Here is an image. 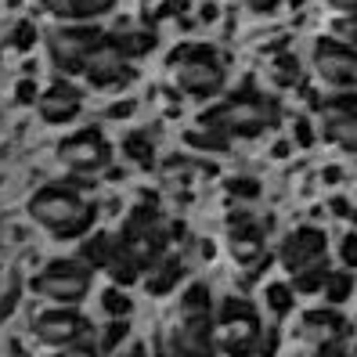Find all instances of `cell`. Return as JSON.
I'll list each match as a JSON object with an SVG mask.
<instances>
[{
  "label": "cell",
  "mask_w": 357,
  "mask_h": 357,
  "mask_svg": "<svg viewBox=\"0 0 357 357\" xmlns=\"http://www.w3.org/2000/svg\"><path fill=\"white\" fill-rule=\"evenodd\" d=\"M278 116H282V109L275 98H267L260 91H238V94L224 98L220 105H213V109H206L199 116V123L224 134L227 141H235V137L249 141V137H260L264 130L275 127Z\"/></svg>",
  "instance_id": "obj_1"
},
{
  "label": "cell",
  "mask_w": 357,
  "mask_h": 357,
  "mask_svg": "<svg viewBox=\"0 0 357 357\" xmlns=\"http://www.w3.org/2000/svg\"><path fill=\"white\" fill-rule=\"evenodd\" d=\"M29 217L54 238H79L94 224V206L69 184H47L29 199Z\"/></svg>",
  "instance_id": "obj_2"
},
{
  "label": "cell",
  "mask_w": 357,
  "mask_h": 357,
  "mask_svg": "<svg viewBox=\"0 0 357 357\" xmlns=\"http://www.w3.org/2000/svg\"><path fill=\"white\" fill-rule=\"evenodd\" d=\"M213 321H217V303H213L209 285H202V282L188 285L177 300V310H174L170 350H181V354L213 350Z\"/></svg>",
  "instance_id": "obj_3"
},
{
  "label": "cell",
  "mask_w": 357,
  "mask_h": 357,
  "mask_svg": "<svg viewBox=\"0 0 357 357\" xmlns=\"http://www.w3.org/2000/svg\"><path fill=\"white\" fill-rule=\"evenodd\" d=\"M170 76L177 83V91L188 98H213L220 94L227 69L217 47L209 44H184L170 54Z\"/></svg>",
  "instance_id": "obj_4"
},
{
  "label": "cell",
  "mask_w": 357,
  "mask_h": 357,
  "mask_svg": "<svg viewBox=\"0 0 357 357\" xmlns=\"http://www.w3.org/2000/svg\"><path fill=\"white\" fill-rule=\"evenodd\" d=\"M260 314L257 307L242 296H224L217 303V321H213V350L224 354H245L260 343Z\"/></svg>",
  "instance_id": "obj_5"
},
{
  "label": "cell",
  "mask_w": 357,
  "mask_h": 357,
  "mask_svg": "<svg viewBox=\"0 0 357 357\" xmlns=\"http://www.w3.org/2000/svg\"><path fill=\"white\" fill-rule=\"evenodd\" d=\"M33 332H36V340H40V343L58 347V350H83V354L98 350L91 321L83 318L79 310H69V303H66V307H54V310H44V314H36Z\"/></svg>",
  "instance_id": "obj_6"
},
{
  "label": "cell",
  "mask_w": 357,
  "mask_h": 357,
  "mask_svg": "<svg viewBox=\"0 0 357 357\" xmlns=\"http://www.w3.org/2000/svg\"><path fill=\"white\" fill-rule=\"evenodd\" d=\"M91 271L87 260H51L33 278V292L54 303H79L91 292Z\"/></svg>",
  "instance_id": "obj_7"
},
{
  "label": "cell",
  "mask_w": 357,
  "mask_h": 357,
  "mask_svg": "<svg viewBox=\"0 0 357 357\" xmlns=\"http://www.w3.org/2000/svg\"><path fill=\"white\" fill-rule=\"evenodd\" d=\"M310 69L332 91H357V47L340 44L335 36H318L314 40Z\"/></svg>",
  "instance_id": "obj_8"
},
{
  "label": "cell",
  "mask_w": 357,
  "mask_h": 357,
  "mask_svg": "<svg viewBox=\"0 0 357 357\" xmlns=\"http://www.w3.org/2000/svg\"><path fill=\"white\" fill-rule=\"evenodd\" d=\"M105 33L94 26H61L54 33H47V54H51V66L61 76H76L87 69V58L98 47V40Z\"/></svg>",
  "instance_id": "obj_9"
},
{
  "label": "cell",
  "mask_w": 357,
  "mask_h": 357,
  "mask_svg": "<svg viewBox=\"0 0 357 357\" xmlns=\"http://www.w3.org/2000/svg\"><path fill=\"white\" fill-rule=\"evenodd\" d=\"M278 264L292 275L300 271H310V267H328V238L321 227L314 224H303V227H292L289 235L278 242Z\"/></svg>",
  "instance_id": "obj_10"
},
{
  "label": "cell",
  "mask_w": 357,
  "mask_h": 357,
  "mask_svg": "<svg viewBox=\"0 0 357 357\" xmlns=\"http://www.w3.org/2000/svg\"><path fill=\"white\" fill-rule=\"evenodd\" d=\"M300 347L314 350V354H332V350H347V335H350V321L343 318L335 307H314L307 310L300 325Z\"/></svg>",
  "instance_id": "obj_11"
},
{
  "label": "cell",
  "mask_w": 357,
  "mask_h": 357,
  "mask_svg": "<svg viewBox=\"0 0 357 357\" xmlns=\"http://www.w3.org/2000/svg\"><path fill=\"white\" fill-rule=\"evenodd\" d=\"M58 155H61V162H66L73 174L91 177V174H101L105 166H109L112 144L98 127H83L79 134H73V137H66L58 144Z\"/></svg>",
  "instance_id": "obj_12"
},
{
  "label": "cell",
  "mask_w": 357,
  "mask_h": 357,
  "mask_svg": "<svg viewBox=\"0 0 357 357\" xmlns=\"http://www.w3.org/2000/svg\"><path fill=\"white\" fill-rule=\"evenodd\" d=\"M318 127L328 144L357 155V91H343L340 98L321 101Z\"/></svg>",
  "instance_id": "obj_13"
},
{
  "label": "cell",
  "mask_w": 357,
  "mask_h": 357,
  "mask_svg": "<svg viewBox=\"0 0 357 357\" xmlns=\"http://www.w3.org/2000/svg\"><path fill=\"white\" fill-rule=\"evenodd\" d=\"M83 76H87V83H91V87H98V91H116V87H123V83H130V76H134L130 54L119 47L116 36H101L98 47L87 58Z\"/></svg>",
  "instance_id": "obj_14"
},
{
  "label": "cell",
  "mask_w": 357,
  "mask_h": 357,
  "mask_svg": "<svg viewBox=\"0 0 357 357\" xmlns=\"http://www.w3.org/2000/svg\"><path fill=\"white\" fill-rule=\"evenodd\" d=\"M264 235H267V224H257L253 213H245V209H235L227 217V249L242 267L264 264Z\"/></svg>",
  "instance_id": "obj_15"
},
{
  "label": "cell",
  "mask_w": 357,
  "mask_h": 357,
  "mask_svg": "<svg viewBox=\"0 0 357 357\" xmlns=\"http://www.w3.org/2000/svg\"><path fill=\"white\" fill-rule=\"evenodd\" d=\"M36 105H40V116H44L47 123H69V119H76L83 98H79L76 87H69L66 79H58L36 98Z\"/></svg>",
  "instance_id": "obj_16"
},
{
  "label": "cell",
  "mask_w": 357,
  "mask_h": 357,
  "mask_svg": "<svg viewBox=\"0 0 357 357\" xmlns=\"http://www.w3.org/2000/svg\"><path fill=\"white\" fill-rule=\"evenodd\" d=\"M181 278H184V260L162 253L149 271H144V289H149L152 296H166V292H170Z\"/></svg>",
  "instance_id": "obj_17"
},
{
  "label": "cell",
  "mask_w": 357,
  "mask_h": 357,
  "mask_svg": "<svg viewBox=\"0 0 357 357\" xmlns=\"http://www.w3.org/2000/svg\"><path fill=\"white\" fill-rule=\"evenodd\" d=\"M44 8L58 18H73V22H87L105 11L116 8V0H44Z\"/></svg>",
  "instance_id": "obj_18"
},
{
  "label": "cell",
  "mask_w": 357,
  "mask_h": 357,
  "mask_svg": "<svg viewBox=\"0 0 357 357\" xmlns=\"http://www.w3.org/2000/svg\"><path fill=\"white\" fill-rule=\"evenodd\" d=\"M271 79H275V87H300V79H303L300 58L292 51H278L271 58Z\"/></svg>",
  "instance_id": "obj_19"
},
{
  "label": "cell",
  "mask_w": 357,
  "mask_h": 357,
  "mask_svg": "<svg viewBox=\"0 0 357 357\" xmlns=\"http://www.w3.org/2000/svg\"><path fill=\"white\" fill-rule=\"evenodd\" d=\"M112 257H116V235H105V231L79 245V260H87L91 267H105V271H109Z\"/></svg>",
  "instance_id": "obj_20"
},
{
  "label": "cell",
  "mask_w": 357,
  "mask_h": 357,
  "mask_svg": "<svg viewBox=\"0 0 357 357\" xmlns=\"http://www.w3.org/2000/svg\"><path fill=\"white\" fill-rule=\"evenodd\" d=\"M123 152H127V159L137 162V166H152L155 162V137L149 130H134L123 141Z\"/></svg>",
  "instance_id": "obj_21"
},
{
  "label": "cell",
  "mask_w": 357,
  "mask_h": 357,
  "mask_svg": "<svg viewBox=\"0 0 357 357\" xmlns=\"http://www.w3.org/2000/svg\"><path fill=\"white\" fill-rule=\"evenodd\" d=\"M292 300H296V289H292V282H271L264 289V307L275 314V318H282V314L292 310Z\"/></svg>",
  "instance_id": "obj_22"
},
{
  "label": "cell",
  "mask_w": 357,
  "mask_h": 357,
  "mask_svg": "<svg viewBox=\"0 0 357 357\" xmlns=\"http://www.w3.org/2000/svg\"><path fill=\"white\" fill-rule=\"evenodd\" d=\"M119 40V47L127 51L130 58H141V54H149L155 47V33L152 29H127V33H116Z\"/></svg>",
  "instance_id": "obj_23"
},
{
  "label": "cell",
  "mask_w": 357,
  "mask_h": 357,
  "mask_svg": "<svg viewBox=\"0 0 357 357\" xmlns=\"http://www.w3.org/2000/svg\"><path fill=\"white\" fill-rule=\"evenodd\" d=\"M292 289L300 296H314V292H325V282H328V267H310V271H300V275L289 278Z\"/></svg>",
  "instance_id": "obj_24"
},
{
  "label": "cell",
  "mask_w": 357,
  "mask_h": 357,
  "mask_svg": "<svg viewBox=\"0 0 357 357\" xmlns=\"http://www.w3.org/2000/svg\"><path fill=\"white\" fill-rule=\"evenodd\" d=\"M101 310L109 314V318H130L134 300L127 296V292H123V285H112V289L101 292Z\"/></svg>",
  "instance_id": "obj_25"
},
{
  "label": "cell",
  "mask_w": 357,
  "mask_h": 357,
  "mask_svg": "<svg viewBox=\"0 0 357 357\" xmlns=\"http://www.w3.org/2000/svg\"><path fill=\"white\" fill-rule=\"evenodd\" d=\"M354 292V278H350V267L347 271H328V282H325V300L335 303H347Z\"/></svg>",
  "instance_id": "obj_26"
},
{
  "label": "cell",
  "mask_w": 357,
  "mask_h": 357,
  "mask_svg": "<svg viewBox=\"0 0 357 357\" xmlns=\"http://www.w3.org/2000/svg\"><path fill=\"white\" fill-rule=\"evenodd\" d=\"M328 36H335L340 44L357 47V11H340L328 22Z\"/></svg>",
  "instance_id": "obj_27"
},
{
  "label": "cell",
  "mask_w": 357,
  "mask_h": 357,
  "mask_svg": "<svg viewBox=\"0 0 357 357\" xmlns=\"http://www.w3.org/2000/svg\"><path fill=\"white\" fill-rule=\"evenodd\" d=\"M224 192H227V199L253 202V199H260V181H257V177H231V181L224 184Z\"/></svg>",
  "instance_id": "obj_28"
},
{
  "label": "cell",
  "mask_w": 357,
  "mask_h": 357,
  "mask_svg": "<svg viewBox=\"0 0 357 357\" xmlns=\"http://www.w3.org/2000/svg\"><path fill=\"white\" fill-rule=\"evenodd\" d=\"M127 332H130L127 318H116V321L109 325V332L101 335V343H98V350H105V354H109V350H116V347H119L123 340H127Z\"/></svg>",
  "instance_id": "obj_29"
},
{
  "label": "cell",
  "mask_w": 357,
  "mask_h": 357,
  "mask_svg": "<svg viewBox=\"0 0 357 357\" xmlns=\"http://www.w3.org/2000/svg\"><path fill=\"white\" fill-rule=\"evenodd\" d=\"M335 257H340L343 267H357V231H347V235L335 242Z\"/></svg>",
  "instance_id": "obj_30"
},
{
  "label": "cell",
  "mask_w": 357,
  "mask_h": 357,
  "mask_svg": "<svg viewBox=\"0 0 357 357\" xmlns=\"http://www.w3.org/2000/svg\"><path fill=\"white\" fill-rule=\"evenodd\" d=\"M36 44V26L33 22H18L15 29H11V47L15 51H29Z\"/></svg>",
  "instance_id": "obj_31"
},
{
  "label": "cell",
  "mask_w": 357,
  "mask_h": 357,
  "mask_svg": "<svg viewBox=\"0 0 357 357\" xmlns=\"http://www.w3.org/2000/svg\"><path fill=\"white\" fill-rule=\"evenodd\" d=\"M292 144H296V149H310V144H314V123L310 119H296V123H292Z\"/></svg>",
  "instance_id": "obj_32"
},
{
  "label": "cell",
  "mask_w": 357,
  "mask_h": 357,
  "mask_svg": "<svg viewBox=\"0 0 357 357\" xmlns=\"http://www.w3.org/2000/svg\"><path fill=\"white\" fill-rule=\"evenodd\" d=\"M36 98H40V91H36L33 76H26V79H18V83H15V101H18V105H33Z\"/></svg>",
  "instance_id": "obj_33"
},
{
  "label": "cell",
  "mask_w": 357,
  "mask_h": 357,
  "mask_svg": "<svg viewBox=\"0 0 357 357\" xmlns=\"http://www.w3.org/2000/svg\"><path fill=\"white\" fill-rule=\"evenodd\" d=\"M332 217H340V220H350V224H357V209L347 202V199H332Z\"/></svg>",
  "instance_id": "obj_34"
},
{
  "label": "cell",
  "mask_w": 357,
  "mask_h": 357,
  "mask_svg": "<svg viewBox=\"0 0 357 357\" xmlns=\"http://www.w3.org/2000/svg\"><path fill=\"white\" fill-rule=\"evenodd\" d=\"M134 109H137V101H134V98H127V101L112 105V109L105 112V116H109V119H127V116H134Z\"/></svg>",
  "instance_id": "obj_35"
},
{
  "label": "cell",
  "mask_w": 357,
  "mask_h": 357,
  "mask_svg": "<svg viewBox=\"0 0 357 357\" xmlns=\"http://www.w3.org/2000/svg\"><path fill=\"white\" fill-rule=\"evenodd\" d=\"M184 8H188V0H170V4H159L155 8V18H177Z\"/></svg>",
  "instance_id": "obj_36"
},
{
  "label": "cell",
  "mask_w": 357,
  "mask_h": 357,
  "mask_svg": "<svg viewBox=\"0 0 357 357\" xmlns=\"http://www.w3.org/2000/svg\"><path fill=\"white\" fill-rule=\"evenodd\" d=\"M242 4L249 8V11H257V15H271L278 8V0H242Z\"/></svg>",
  "instance_id": "obj_37"
},
{
  "label": "cell",
  "mask_w": 357,
  "mask_h": 357,
  "mask_svg": "<svg viewBox=\"0 0 357 357\" xmlns=\"http://www.w3.org/2000/svg\"><path fill=\"white\" fill-rule=\"evenodd\" d=\"M289 149H292V141H278L275 149H271V155H275V159H289Z\"/></svg>",
  "instance_id": "obj_38"
},
{
  "label": "cell",
  "mask_w": 357,
  "mask_h": 357,
  "mask_svg": "<svg viewBox=\"0 0 357 357\" xmlns=\"http://www.w3.org/2000/svg\"><path fill=\"white\" fill-rule=\"evenodd\" d=\"M199 18H202V22H213V18H217V8H213V4H209V0H206V4L199 8Z\"/></svg>",
  "instance_id": "obj_39"
},
{
  "label": "cell",
  "mask_w": 357,
  "mask_h": 357,
  "mask_svg": "<svg viewBox=\"0 0 357 357\" xmlns=\"http://www.w3.org/2000/svg\"><path fill=\"white\" fill-rule=\"evenodd\" d=\"M335 11H357V0H328Z\"/></svg>",
  "instance_id": "obj_40"
},
{
  "label": "cell",
  "mask_w": 357,
  "mask_h": 357,
  "mask_svg": "<svg viewBox=\"0 0 357 357\" xmlns=\"http://www.w3.org/2000/svg\"><path fill=\"white\" fill-rule=\"evenodd\" d=\"M289 4H292V8H300V4H303V0H289Z\"/></svg>",
  "instance_id": "obj_41"
},
{
  "label": "cell",
  "mask_w": 357,
  "mask_h": 357,
  "mask_svg": "<svg viewBox=\"0 0 357 357\" xmlns=\"http://www.w3.org/2000/svg\"><path fill=\"white\" fill-rule=\"evenodd\" d=\"M350 350H357V343H350Z\"/></svg>",
  "instance_id": "obj_42"
}]
</instances>
